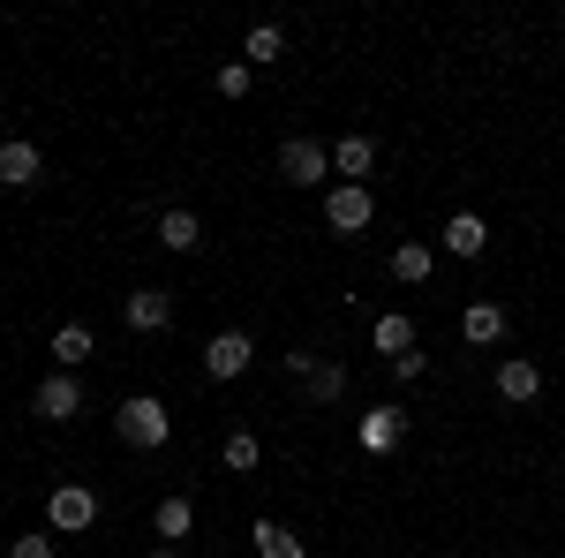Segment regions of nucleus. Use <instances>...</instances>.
I'll use <instances>...</instances> for the list:
<instances>
[{
  "instance_id": "obj_1",
  "label": "nucleus",
  "mask_w": 565,
  "mask_h": 558,
  "mask_svg": "<svg viewBox=\"0 0 565 558\" xmlns=\"http://www.w3.org/2000/svg\"><path fill=\"white\" fill-rule=\"evenodd\" d=\"M114 438H121V445H136V453H159V445L174 438V415H167V400H151V392L121 400V408H114Z\"/></svg>"
},
{
  "instance_id": "obj_2",
  "label": "nucleus",
  "mask_w": 565,
  "mask_h": 558,
  "mask_svg": "<svg viewBox=\"0 0 565 558\" xmlns=\"http://www.w3.org/2000/svg\"><path fill=\"white\" fill-rule=\"evenodd\" d=\"M98 528V491L90 483H53L45 491V536H90Z\"/></svg>"
},
{
  "instance_id": "obj_3",
  "label": "nucleus",
  "mask_w": 565,
  "mask_h": 558,
  "mask_svg": "<svg viewBox=\"0 0 565 558\" xmlns=\"http://www.w3.org/2000/svg\"><path fill=\"white\" fill-rule=\"evenodd\" d=\"M287 378L302 386L309 408H340V400H348V370H340V362H324V355H309V347L287 355Z\"/></svg>"
},
{
  "instance_id": "obj_4",
  "label": "nucleus",
  "mask_w": 565,
  "mask_h": 558,
  "mask_svg": "<svg viewBox=\"0 0 565 558\" xmlns=\"http://www.w3.org/2000/svg\"><path fill=\"white\" fill-rule=\"evenodd\" d=\"M279 181H295V189H332V144L287 136V144H279Z\"/></svg>"
},
{
  "instance_id": "obj_5",
  "label": "nucleus",
  "mask_w": 565,
  "mask_h": 558,
  "mask_svg": "<svg viewBox=\"0 0 565 558\" xmlns=\"http://www.w3.org/2000/svg\"><path fill=\"white\" fill-rule=\"evenodd\" d=\"M249 362H257V340H249L242 325H226V333H212V340H204V378H212V386L249 378Z\"/></svg>"
},
{
  "instance_id": "obj_6",
  "label": "nucleus",
  "mask_w": 565,
  "mask_h": 558,
  "mask_svg": "<svg viewBox=\"0 0 565 558\" xmlns=\"http://www.w3.org/2000/svg\"><path fill=\"white\" fill-rule=\"evenodd\" d=\"M31 415L39 423H76L84 415V378L76 370H45L39 392H31Z\"/></svg>"
},
{
  "instance_id": "obj_7",
  "label": "nucleus",
  "mask_w": 565,
  "mask_h": 558,
  "mask_svg": "<svg viewBox=\"0 0 565 558\" xmlns=\"http://www.w3.org/2000/svg\"><path fill=\"white\" fill-rule=\"evenodd\" d=\"M370 219H377L370 181H332V189H324V227H332V234H362Z\"/></svg>"
},
{
  "instance_id": "obj_8",
  "label": "nucleus",
  "mask_w": 565,
  "mask_h": 558,
  "mask_svg": "<svg viewBox=\"0 0 565 558\" xmlns=\"http://www.w3.org/2000/svg\"><path fill=\"white\" fill-rule=\"evenodd\" d=\"M354 438H362V453H399V445H407V408H392V400L362 408Z\"/></svg>"
},
{
  "instance_id": "obj_9",
  "label": "nucleus",
  "mask_w": 565,
  "mask_h": 558,
  "mask_svg": "<svg viewBox=\"0 0 565 558\" xmlns=\"http://www.w3.org/2000/svg\"><path fill=\"white\" fill-rule=\"evenodd\" d=\"M45 181V159H39V144L31 136H8L0 144V189H15V197H31Z\"/></svg>"
},
{
  "instance_id": "obj_10",
  "label": "nucleus",
  "mask_w": 565,
  "mask_h": 558,
  "mask_svg": "<svg viewBox=\"0 0 565 558\" xmlns=\"http://www.w3.org/2000/svg\"><path fill=\"white\" fill-rule=\"evenodd\" d=\"M121 325H129V333H167V325H174V295H167V287H136V295L121 302Z\"/></svg>"
},
{
  "instance_id": "obj_11",
  "label": "nucleus",
  "mask_w": 565,
  "mask_h": 558,
  "mask_svg": "<svg viewBox=\"0 0 565 558\" xmlns=\"http://www.w3.org/2000/svg\"><path fill=\"white\" fill-rule=\"evenodd\" d=\"M159 250H174V257H196V250H204V219L189 212V204H167V212H159Z\"/></svg>"
},
{
  "instance_id": "obj_12",
  "label": "nucleus",
  "mask_w": 565,
  "mask_h": 558,
  "mask_svg": "<svg viewBox=\"0 0 565 558\" xmlns=\"http://www.w3.org/2000/svg\"><path fill=\"white\" fill-rule=\"evenodd\" d=\"M460 340L468 347H498L505 340V302H468V309H460Z\"/></svg>"
},
{
  "instance_id": "obj_13",
  "label": "nucleus",
  "mask_w": 565,
  "mask_h": 558,
  "mask_svg": "<svg viewBox=\"0 0 565 558\" xmlns=\"http://www.w3.org/2000/svg\"><path fill=\"white\" fill-rule=\"evenodd\" d=\"M482 250H490V227H482L476 212H452L445 219V257H460V264H476Z\"/></svg>"
},
{
  "instance_id": "obj_14",
  "label": "nucleus",
  "mask_w": 565,
  "mask_h": 558,
  "mask_svg": "<svg viewBox=\"0 0 565 558\" xmlns=\"http://www.w3.org/2000/svg\"><path fill=\"white\" fill-rule=\"evenodd\" d=\"M377 173V144L370 136H340L332 144V181H370Z\"/></svg>"
},
{
  "instance_id": "obj_15",
  "label": "nucleus",
  "mask_w": 565,
  "mask_h": 558,
  "mask_svg": "<svg viewBox=\"0 0 565 558\" xmlns=\"http://www.w3.org/2000/svg\"><path fill=\"white\" fill-rule=\"evenodd\" d=\"M535 392H543V370H535V362H521V355H505V362H498V400L527 408Z\"/></svg>"
},
{
  "instance_id": "obj_16",
  "label": "nucleus",
  "mask_w": 565,
  "mask_h": 558,
  "mask_svg": "<svg viewBox=\"0 0 565 558\" xmlns=\"http://www.w3.org/2000/svg\"><path fill=\"white\" fill-rule=\"evenodd\" d=\"M151 536H159V544H189V536H196V506H189V498H159V514H151Z\"/></svg>"
},
{
  "instance_id": "obj_17",
  "label": "nucleus",
  "mask_w": 565,
  "mask_h": 558,
  "mask_svg": "<svg viewBox=\"0 0 565 558\" xmlns=\"http://www.w3.org/2000/svg\"><path fill=\"white\" fill-rule=\"evenodd\" d=\"M385 264H392V280H399V287H423V280L437 272V250H430V242H399Z\"/></svg>"
},
{
  "instance_id": "obj_18",
  "label": "nucleus",
  "mask_w": 565,
  "mask_h": 558,
  "mask_svg": "<svg viewBox=\"0 0 565 558\" xmlns=\"http://www.w3.org/2000/svg\"><path fill=\"white\" fill-rule=\"evenodd\" d=\"M370 347H377L385 362H399V355L415 347V317H399V309H385V317L370 325Z\"/></svg>"
},
{
  "instance_id": "obj_19",
  "label": "nucleus",
  "mask_w": 565,
  "mask_h": 558,
  "mask_svg": "<svg viewBox=\"0 0 565 558\" xmlns=\"http://www.w3.org/2000/svg\"><path fill=\"white\" fill-rule=\"evenodd\" d=\"M90 347H98V333H90V325H61V333H53V370H84Z\"/></svg>"
},
{
  "instance_id": "obj_20",
  "label": "nucleus",
  "mask_w": 565,
  "mask_h": 558,
  "mask_svg": "<svg viewBox=\"0 0 565 558\" xmlns=\"http://www.w3.org/2000/svg\"><path fill=\"white\" fill-rule=\"evenodd\" d=\"M249 544H257V558H309L302 536H295L287 520H257V528H249Z\"/></svg>"
},
{
  "instance_id": "obj_21",
  "label": "nucleus",
  "mask_w": 565,
  "mask_h": 558,
  "mask_svg": "<svg viewBox=\"0 0 565 558\" xmlns=\"http://www.w3.org/2000/svg\"><path fill=\"white\" fill-rule=\"evenodd\" d=\"M218 461H226L234 475H257V468H264V438H257V430H226Z\"/></svg>"
},
{
  "instance_id": "obj_22",
  "label": "nucleus",
  "mask_w": 565,
  "mask_h": 558,
  "mask_svg": "<svg viewBox=\"0 0 565 558\" xmlns=\"http://www.w3.org/2000/svg\"><path fill=\"white\" fill-rule=\"evenodd\" d=\"M279 53H287V31H279V23H257V31L242 39V61H249V69H271Z\"/></svg>"
},
{
  "instance_id": "obj_23",
  "label": "nucleus",
  "mask_w": 565,
  "mask_h": 558,
  "mask_svg": "<svg viewBox=\"0 0 565 558\" xmlns=\"http://www.w3.org/2000/svg\"><path fill=\"white\" fill-rule=\"evenodd\" d=\"M249 84H257L249 61H226V69H218V98H249Z\"/></svg>"
},
{
  "instance_id": "obj_24",
  "label": "nucleus",
  "mask_w": 565,
  "mask_h": 558,
  "mask_svg": "<svg viewBox=\"0 0 565 558\" xmlns=\"http://www.w3.org/2000/svg\"><path fill=\"white\" fill-rule=\"evenodd\" d=\"M392 378H399V386H415V378H430V355H423V347H407V355H399V362H385Z\"/></svg>"
},
{
  "instance_id": "obj_25",
  "label": "nucleus",
  "mask_w": 565,
  "mask_h": 558,
  "mask_svg": "<svg viewBox=\"0 0 565 558\" xmlns=\"http://www.w3.org/2000/svg\"><path fill=\"white\" fill-rule=\"evenodd\" d=\"M8 558H61V544H53V536H15Z\"/></svg>"
},
{
  "instance_id": "obj_26",
  "label": "nucleus",
  "mask_w": 565,
  "mask_h": 558,
  "mask_svg": "<svg viewBox=\"0 0 565 558\" xmlns=\"http://www.w3.org/2000/svg\"><path fill=\"white\" fill-rule=\"evenodd\" d=\"M143 558H181V551H174V544H151V551H143Z\"/></svg>"
},
{
  "instance_id": "obj_27",
  "label": "nucleus",
  "mask_w": 565,
  "mask_h": 558,
  "mask_svg": "<svg viewBox=\"0 0 565 558\" xmlns=\"http://www.w3.org/2000/svg\"><path fill=\"white\" fill-rule=\"evenodd\" d=\"M204 558H218V551H204Z\"/></svg>"
}]
</instances>
